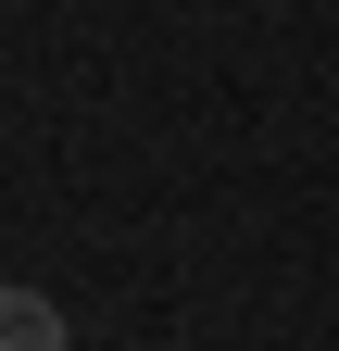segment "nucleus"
Listing matches in <instances>:
<instances>
[{"instance_id": "obj_1", "label": "nucleus", "mask_w": 339, "mask_h": 351, "mask_svg": "<svg viewBox=\"0 0 339 351\" xmlns=\"http://www.w3.org/2000/svg\"><path fill=\"white\" fill-rule=\"evenodd\" d=\"M0 351H63V314L38 289H0Z\"/></svg>"}]
</instances>
